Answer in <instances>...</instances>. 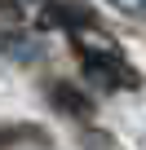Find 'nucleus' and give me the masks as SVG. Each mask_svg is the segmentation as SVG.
Returning <instances> with one entry per match:
<instances>
[{"label": "nucleus", "instance_id": "f257e3e1", "mask_svg": "<svg viewBox=\"0 0 146 150\" xmlns=\"http://www.w3.org/2000/svg\"><path fill=\"white\" fill-rule=\"evenodd\" d=\"M84 75L102 88H133L137 84V71L124 62V53H102V57H80Z\"/></svg>", "mask_w": 146, "mask_h": 150}, {"label": "nucleus", "instance_id": "f03ea898", "mask_svg": "<svg viewBox=\"0 0 146 150\" xmlns=\"http://www.w3.org/2000/svg\"><path fill=\"white\" fill-rule=\"evenodd\" d=\"M53 93H58V102H62L66 110H75V115H89V102H84V97H80L75 88H71V84H58Z\"/></svg>", "mask_w": 146, "mask_h": 150}, {"label": "nucleus", "instance_id": "7ed1b4c3", "mask_svg": "<svg viewBox=\"0 0 146 150\" xmlns=\"http://www.w3.org/2000/svg\"><path fill=\"white\" fill-rule=\"evenodd\" d=\"M106 5H115V9H124V13H142L146 0H106Z\"/></svg>", "mask_w": 146, "mask_h": 150}]
</instances>
